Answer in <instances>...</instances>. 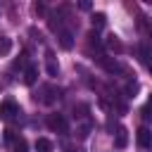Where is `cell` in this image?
Listing matches in <instances>:
<instances>
[{
	"instance_id": "cell-1",
	"label": "cell",
	"mask_w": 152,
	"mask_h": 152,
	"mask_svg": "<svg viewBox=\"0 0 152 152\" xmlns=\"http://www.w3.org/2000/svg\"><path fill=\"white\" fill-rule=\"evenodd\" d=\"M48 128L55 131V133H66L69 124H66L64 114H50V116H48Z\"/></svg>"
},
{
	"instance_id": "cell-2",
	"label": "cell",
	"mask_w": 152,
	"mask_h": 152,
	"mask_svg": "<svg viewBox=\"0 0 152 152\" xmlns=\"http://www.w3.org/2000/svg\"><path fill=\"white\" fill-rule=\"evenodd\" d=\"M17 114H19V107H17L14 100H5V102L0 104V119L10 121V119H14Z\"/></svg>"
},
{
	"instance_id": "cell-3",
	"label": "cell",
	"mask_w": 152,
	"mask_h": 152,
	"mask_svg": "<svg viewBox=\"0 0 152 152\" xmlns=\"http://www.w3.org/2000/svg\"><path fill=\"white\" fill-rule=\"evenodd\" d=\"M135 138H138V145L142 147V150H152V131L150 128H138V133H135Z\"/></svg>"
},
{
	"instance_id": "cell-4",
	"label": "cell",
	"mask_w": 152,
	"mask_h": 152,
	"mask_svg": "<svg viewBox=\"0 0 152 152\" xmlns=\"http://www.w3.org/2000/svg\"><path fill=\"white\" fill-rule=\"evenodd\" d=\"M57 38H59V48H62V50H71V48H74V36H71V31L59 28V31H57Z\"/></svg>"
},
{
	"instance_id": "cell-5",
	"label": "cell",
	"mask_w": 152,
	"mask_h": 152,
	"mask_svg": "<svg viewBox=\"0 0 152 152\" xmlns=\"http://www.w3.org/2000/svg\"><path fill=\"white\" fill-rule=\"evenodd\" d=\"M138 55H140V62H142V64H147V66L152 64V50H150V45L142 43V45L138 48Z\"/></svg>"
},
{
	"instance_id": "cell-6",
	"label": "cell",
	"mask_w": 152,
	"mask_h": 152,
	"mask_svg": "<svg viewBox=\"0 0 152 152\" xmlns=\"http://www.w3.org/2000/svg\"><path fill=\"white\" fill-rule=\"evenodd\" d=\"M126 142H128V135H126V128H119V131H116V140H114V145H116V150H124V147H126Z\"/></svg>"
},
{
	"instance_id": "cell-7",
	"label": "cell",
	"mask_w": 152,
	"mask_h": 152,
	"mask_svg": "<svg viewBox=\"0 0 152 152\" xmlns=\"http://www.w3.org/2000/svg\"><path fill=\"white\" fill-rule=\"evenodd\" d=\"M36 76H38V69H36V66H28V69L24 71V83H26V86H33V83H36Z\"/></svg>"
},
{
	"instance_id": "cell-8",
	"label": "cell",
	"mask_w": 152,
	"mask_h": 152,
	"mask_svg": "<svg viewBox=\"0 0 152 152\" xmlns=\"http://www.w3.org/2000/svg\"><path fill=\"white\" fill-rule=\"evenodd\" d=\"M36 152H52V142L48 138H38L36 140Z\"/></svg>"
},
{
	"instance_id": "cell-9",
	"label": "cell",
	"mask_w": 152,
	"mask_h": 152,
	"mask_svg": "<svg viewBox=\"0 0 152 152\" xmlns=\"http://www.w3.org/2000/svg\"><path fill=\"white\" fill-rule=\"evenodd\" d=\"M107 48L114 50V52H124V45H121V40H119L116 36H109V38H107Z\"/></svg>"
},
{
	"instance_id": "cell-10",
	"label": "cell",
	"mask_w": 152,
	"mask_h": 152,
	"mask_svg": "<svg viewBox=\"0 0 152 152\" xmlns=\"http://www.w3.org/2000/svg\"><path fill=\"white\" fill-rule=\"evenodd\" d=\"M90 21H93V28H102V26H104V24H107V17H104V14H102V12H95V14H93V19H90Z\"/></svg>"
},
{
	"instance_id": "cell-11",
	"label": "cell",
	"mask_w": 152,
	"mask_h": 152,
	"mask_svg": "<svg viewBox=\"0 0 152 152\" xmlns=\"http://www.w3.org/2000/svg\"><path fill=\"white\" fill-rule=\"evenodd\" d=\"M140 90V86L135 83V81H128L126 83V88H124V93H126V97H135V93Z\"/></svg>"
},
{
	"instance_id": "cell-12",
	"label": "cell",
	"mask_w": 152,
	"mask_h": 152,
	"mask_svg": "<svg viewBox=\"0 0 152 152\" xmlns=\"http://www.w3.org/2000/svg\"><path fill=\"white\" fill-rule=\"evenodd\" d=\"M12 50V38H7V36H0V55H7Z\"/></svg>"
},
{
	"instance_id": "cell-13",
	"label": "cell",
	"mask_w": 152,
	"mask_h": 152,
	"mask_svg": "<svg viewBox=\"0 0 152 152\" xmlns=\"http://www.w3.org/2000/svg\"><path fill=\"white\" fill-rule=\"evenodd\" d=\"M12 152H28V145H26V140H24V138H17V140L12 142Z\"/></svg>"
},
{
	"instance_id": "cell-14",
	"label": "cell",
	"mask_w": 152,
	"mask_h": 152,
	"mask_svg": "<svg viewBox=\"0 0 152 152\" xmlns=\"http://www.w3.org/2000/svg\"><path fill=\"white\" fill-rule=\"evenodd\" d=\"M48 74L50 76H57V64L52 59V52H48Z\"/></svg>"
},
{
	"instance_id": "cell-15",
	"label": "cell",
	"mask_w": 152,
	"mask_h": 152,
	"mask_svg": "<svg viewBox=\"0 0 152 152\" xmlns=\"http://www.w3.org/2000/svg\"><path fill=\"white\" fill-rule=\"evenodd\" d=\"M88 43H90V45H95V48H97V45H100V43H102V40H100V36H97V31H95V28H93V31H90V33H88Z\"/></svg>"
},
{
	"instance_id": "cell-16",
	"label": "cell",
	"mask_w": 152,
	"mask_h": 152,
	"mask_svg": "<svg viewBox=\"0 0 152 152\" xmlns=\"http://www.w3.org/2000/svg\"><path fill=\"white\" fill-rule=\"evenodd\" d=\"M88 133H90V126H88V124H83V126H78V131H76V135H78L81 140H86V138H88Z\"/></svg>"
},
{
	"instance_id": "cell-17",
	"label": "cell",
	"mask_w": 152,
	"mask_h": 152,
	"mask_svg": "<svg viewBox=\"0 0 152 152\" xmlns=\"http://www.w3.org/2000/svg\"><path fill=\"white\" fill-rule=\"evenodd\" d=\"M142 116H145V119H152V97H150V102L145 104V109H142Z\"/></svg>"
},
{
	"instance_id": "cell-18",
	"label": "cell",
	"mask_w": 152,
	"mask_h": 152,
	"mask_svg": "<svg viewBox=\"0 0 152 152\" xmlns=\"http://www.w3.org/2000/svg\"><path fill=\"white\" fill-rule=\"evenodd\" d=\"M33 12H36L38 17H43V14H45V5H43V2H36V5H33Z\"/></svg>"
},
{
	"instance_id": "cell-19",
	"label": "cell",
	"mask_w": 152,
	"mask_h": 152,
	"mask_svg": "<svg viewBox=\"0 0 152 152\" xmlns=\"http://www.w3.org/2000/svg\"><path fill=\"white\" fill-rule=\"evenodd\" d=\"M5 140H7V142H14V140H17L14 131H5Z\"/></svg>"
},
{
	"instance_id": "cell-20",
	"label": "cell",
	"mask_w": 152,
	"mask_h": 152,
	"mask_svg": "<svg viewBox=\"0 0 152 152\" xmlns=\"http://www.w3.org/2000/svg\"><path fill=\"white\" fill-rule=\"evenodd\" d=\"M64 152H76V150H64Z\"/></svg>"
},
{
	"instance_id": "cell-21",
	"label": "cell",
	"mask_w": 152,
	"mask_h": 152,
	"mask_svg": "<svg viewBox=\"0 0 152 152\" xmlns=\"http://www.w3.org/2000/svg\"><path fill=\"white\" fill-rule=\"evenodd\" d=\"M150 71H152V64H150Z\"/></svg>"
}]
</instances>
